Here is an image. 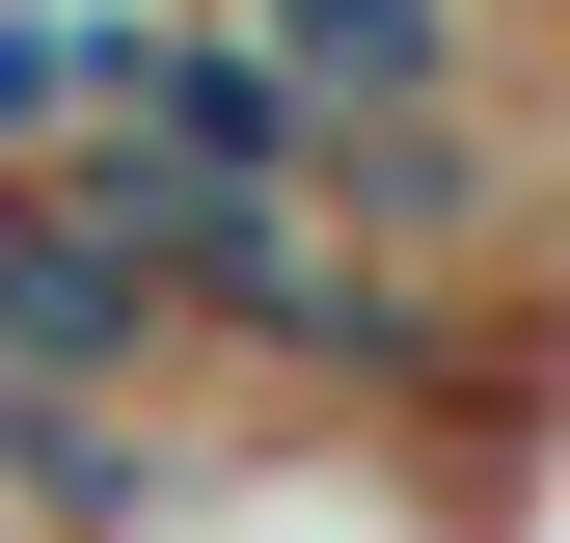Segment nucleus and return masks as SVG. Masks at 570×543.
I'll return each mask as SVG.
<instances>
[{"label":"nucleus","mask_w":570,"mask_h":543,"mask_svg":"<svg viewBox=\"0 0 570 543\" xmlns=\"http://www.w3.org/2000/svg\"><path fill=\"white\" fill-rule=\"evenodd\" d=\"M0 381H190L164 272H136V218L82 164H0Z\"/></svg>","instance_id":"nucleus-1"},{"label":"nucleus","mask_w":570,"mask_h":543,"mask_svg":"<svg viewBox=\"0 0 570 543\" xmlns=\"http://www.w3.org/2000/svg\"><path fill=\"white\" fill-rule=\"evenodd\" d=\"M136 28H164V0H0V164H82L136 109Z\"/></svg>","instance_id":"nucleus-2"},{"label":"nucleus","mask_w":570,"mask_h":543,"mask_svg":"<svg viewBox=\"0 0 570 543\" xmlns=\"http://www.w3.org/2000/svg\"><path fill=\"white\" fill-rule=\"evenodd\" d=\"M0 462H28V381H0Z\"/></svg>","instance_id":"nucleus-3"}]
</instances>
